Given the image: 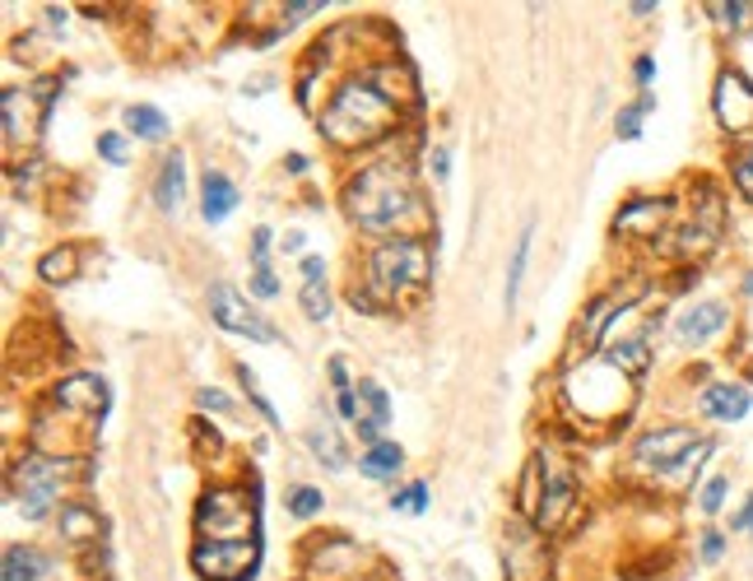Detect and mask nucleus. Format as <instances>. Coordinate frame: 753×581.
<instances>
[{
  "mask_svg": "<svg viewBox=\"0 0 753 581\" xmlns=\"http://www.w3.org/2000/svg\"><path fill=\"white\" fill-rule=\"evenodd\" d=\"M526 252H530V229L517 237V252H512V271H507V307H517L521 275H526Z\"/></svg>",
  "mask_w": 753,
  "mask_h": 581,
  "instance_id": "27",
  "label": "nucleus"
},
{
  "mask_svg": "<svg viewBox=\"0 0 753 581\" xmlns=\"http://www.w3.org/2000/svg\"><path fill=\"white\" fill-rule=\"evenodd\" d=\"M182 196H187V163H182V154H168L159 168V182H153V200H159L163 214H172L182 205Z\"/></svg>",
  "mask_w": 753,
  "mask_h": 581,
  "instance_id": "17",
  "label": "nucleus"
},
{
  "mask_svg": "<svg viewBox=\"0 0 753 581\" xmlns=\"http://www.w3.org/2000/svg\"><path fill=\"white\" fill-rule=\"evenodd\" d=\"M735 187H740L744 200H753V149H744L735 159Z\"/></svg>",
  "mask_w": 753,
  "mask_h": 581,
  "instance_id": "32",
  "label": "nucleus"
},
{
  "mask_svg": "<svg viewBox=\"0 0 753 581\" xmlns=\"http://www.w3.org/2000/svg\"><path fill=\"white\" fill-rule=\"evenodd\" d=\"M712 14H717V24L740 29V24H744V14H749V6H712Z\"/></svg>",
  "mask_w": 753,
  "mask_h": 581,
  "instance_id": "33",
  "label": "nucleus"
},
{
  "mask_svg": "<svg viewBox=\"0 0 753 581\" xmlns=\"http://www.w3.org/2000/svg\"><path fill=\"white\" fill-rule=\"evenodd\" d=\"M605 363H609L614 372H624V377H637V372H647V363H651V353H647V340H614V345L605 349Z\"/></svg>",
  "mask_w": 753,
  "mask_h": 581,
  "instance_id": "19",
  "label": "nucleus"
},
{
  "mask_svg": "<svg viewBox=\"0 0 753 581\" xmlns=\"http://www.w3.org/2000/svg\"><path fill=\"white\" fill-rule=\"evenodd\" d=\"M544 471H549V488H544V507H540V517H535L540 530H549V526L563 521V511L572 507V488H577L568 471H553L549 461H544Z\"/></svg>",
  "mask_w": 753,
  "mask_h": 581,
  "instance_id": "16",
  "label": "nucleus"
},
{
  "mask_svg": "<svg viewBox=\"0 0 753 581\" xmlns=\"http://www.w3.org/2000/svg\"><path fill=\"white\" fill-rule=\"evenodd\" d=\"M372 298H405L414 288H424L428 275H433V256L418 237H401V242H382V247L372 252Z\"/></svg>",
  "mask_w": 753,
  "mask_h": 581,
  "instance_id": "3",
  "label": "nucleus"
},
{
  "mask_svg": "<svg viewBox=\"0 0 753 581\" xmlns=\"http://www.w3.org/2000/svg\"><path fill=\"white\" fill-rule=\"evenodd\" d=\"M744 288H749V294H753V275H749V279H744Z\"/></svg>",
  "mask_w": 753,
  "mask_h": 581,
  "instance_id": "42",
  "label": "nucleus"
},
{
  "mask_svg": "<svg viewBox=\"0 0 753 581\" xmlns=\"http://www.w3.org/2000/svg\"><path fill=\"white\" fill-rule=\"evenodd\" d=\"M749 405H753L749 387H735V382H721V387H707V391H702V414H707V419L735 423V419L749 414Z\"/></svg>",
  "mask_w": 753,
  "mask_h": 581,
  "instance_id": "13",
  "label": "nucleus"
},
{
  "mask_svg": "<svg viewBox=\"0 0 753 581\" xmlns=\"http://www.w3.org/2000/svg\"><path fill=\"white\" fill-rule=\"evenodd\" d=\"M195 530L205 540H256V503L233 488H214L195 507Z\"/></svg>",
  "mask_w": 753,
  "mask_h": 581,
  "instance_id": "4",
  "label": "nucleus"
},
{
  "mask_svg": "<svg viewBox=\"0 0 753 581\" xmlns=\"http://www.w3.org/2000/svg\"><path fill=\"white\" fill-rule=\"evenodd\" d=\"M126 130L140 140H163L168 136V122L159 107H126Z\"/></svg>",
  "mask_w": 753,
  "mask_h": 581,
  "instance_id": "22",
  "label": "nucleus"
},
{
  "mask_svg": "<svg viewBox=\"0 0 753 581\" xmlns=\"http://www.w3.org/2000/svg\"><path fill=\"white\" fill-rule=\"evenodd\" d=\"M633 294H624V298H618V294H609V298H601V303H595L591 311H586V326H582V345H595V340H601V330L609 326V317H614V307H624Z\"/></svg>",
  "mask_w": 753,
  "mask_h": 581,
  "instance_id": "23",
  "label": "nucleus"
},
{
  "mask_svg": "<svg viewBox=\"0 0 753 581\" xmlns=\"http://www.w3.org/2000/svg\"><path fill=\"white\" fill-rule=\"evenodd\" d=\"M233 210H237V187L229 182L224 172H205V182H201V214H205V223H224Z\"/></svg>",
  "mask_w": 753,
  "mask_h": 581,
  "instance_id": "14",
  "label": "nucleus"
},
{
  "mask_svg": "<svg viewBox=\"0 0 753 581\" xmlns=\"http://www.w3.org/2000/svg\"><path fill=\"white\" fill-rule=\"evenodd\" d=\"M391 126H395V98L372 80H349L321 117V130L336 145H372Z\"/></svg>",
  "mask_w": 753,
  "mask_h": 581,
  "instance_id": "1",
  "label": "nucleus"
},
{
  "mask_svg": "<svg viewBox=\"0 0 753 581\" xmlns=\"http://www.w3.org/2000/svg\"><path fill=\"white\" fill-rule=\"evenodd\" d=\"M656 107V94H641L633 107H624L618 112V140H637L641 136V117Z\"/></svg>",
  "mask_w": 753,
  "mask_h": 581,
  "instance_id": "26",
  "label": "nucleus"
},
{
  "mask_svg": "<svg viewBox=\"0 0 753 581\" xmlns=\"http://www.w3.org/2000/svg\"><path fill=\"white\" fill-rule=\"evenodd\" d=\"M56 488H61V465L56 461H42L29 456L19 465V507H24L29 521H42L56 503Z\"/></svg>",
  "mask_w": 753,
  "mask_h": 581,
  "instance_id": "8",
  "label": "nucleus"
},
{
  "mask_svg": "<svg viewBox=\"0 0 753 581\" xmlns=\"http://www.w3.org/2000/svg\"><path fill=\"white\" fill-rule=\"evenodd\" d=\"M405 465V452L395 442H376V446H368L363 452V461H359V471L368 475V479H391L395 471Z\"/></svg>",
  "mask_w": 753,
  "mask_h": 581,
  "instance_id": "20",
  "label": "nucleus"
},
{
  "mask_svg": "<svg viewBox=\"0 0 753 581\" xmlns=\"http://www.w3.org/2000/svg\"><path fill=\"white\" fill-rule=\"evenodd\" d=\"M717 122L730 130V136H744L753 130V84L735 71H725L717 80Z\"/></svg>",
  "mask_w": 753,
  "mask_h": 581,
  "instance_id": "9",
  "label": "nucleus"
},
{
  "mask_svg": "<svg viewBox=\"0 0 753 581\" xmlns=\"http://www.w3.org/2000/svg\"><path fill=\"white\" fill-rule=\"evenodd\" d=\"M433 172L447 177V149H433Z\"/></svg>",
  "mask_w": 753,
  "mask_h": 581,
  "instance_id": "41",
  "label": "nucleus"
},
{
  "mask_svg": "<svg viewBox=\"0 0 753 581\" xmlns=\"http://www.w3.org/2000/svg\"><path fill=\"white\" fill-rule=\"evenodd\" d=\"M410 210H414V191L395 163H372L359 172V182L349 187V214L372 237L391 233Z\"/></svg>",
  "mask_w": 753,
  "mask_h": 581,
  "instance_id": "2",
  "label": "nucleus"
},
{
  "mask_svg": "<svg viewBox=\"0 0 753 581\" xmlns=\"http://www.w3.org/2000/svg\"><path fill=\"white\" fill-rule=\"evenodd\" d=\"M735 526H740V530H753V498L744 503V511H740V517H735Z\"/></svg>",
  "mask_w": 753,
  "mask_h": 581,
  "instance_id": "40",
  "label": "nucleus"
},
{
  "mask_svg": "<svg viewBox=\"0 0 753 581\" xmlns=\"http://www.w3.org/2000/svg\"><path fill=\"white\" fill-rule=\"evenodd\" d=\"M201 405H205V410H229V395H219V391H201Z\"/></svg>",
  "mask_w": 753,
  "mask_h": 581,
  "instance_id": "39",
  "label": "nucleus"
},
{
  "mask_svg": "<svg viewBox=\"0 0 753 581\" xmlns=\"http://www.w3.org/2000/svg\"><path fill=\"white\" fill-rule=\"evenodd\" d=\"M75 265H79V252H75V247H56V252L42 256L38 275H42V279H52V284H61V279H71V275H75Z\"/></svg>",
  "mask_w": 753,
  "mask_h": 581,
  "instance_id": "25",
  "label": "nucleus"
},
{
  "mask_svg": "<svg viewBox=\"0 0 753 581\" xmlns=\"http://www.w3.org/2000/svg\"><path fill=\"white\" fill-rule=\"evenodd\" d=\"M670 200H633L628 210H618L614 219V233H633V237H656L660 223L670 219Z\"/></svg>",
  "mask_w": 753,
  "mask_h": 581,
  "instance_id": "12",
  "label": "nucleus"
},
{
  "mask_svg": "<svg viewBox=\"0 0 753 581\" xmlns=\"http://www.w3.org/2000/svg\"><path fill=\"white\" fill-rule=\"evenodd\" d=\"M6 140L14 145L19 136H24V130H38L33 122L42 117V112H47V103H52V84L42 88V94H33V88H24V94H19V88H6Z\"/></svg>",
  "mask_w": 753,
  "mask_h": 581,
  "instance_id": "10",
  "label": "nucleus"
},
{
  "mask_svg": "<svg viewBox=\"0 0 753 581\" xmlns=\"http://www.w3.org/2000/svg\"><path fill=\"white\" fill-rule=\"evenodd\" d=\"M289 511H294V517H317V511H321V494H317V488H307V484H298L294 494H289Z\"/></svg>",
  "mask_w": 753,
  "mask_h": 581,
  "instance_id": "29",
  "label": "nucleus"
},
{
  "mask_svg": "<svg viewBox=\"0 0 753 581\" xmlns=\"http://www.w3.org/2000/svg\"><path fill=\"white\" fill-rule=\"evenodd\" d=\"M252 288H256L261 298H275V294H279V279L271 275V265H261V271L252 275Z\"/></svg>",
  "mask_w": 753,
  "mask_h": 581,
  "instance_id": "35",
  "label": "nucleus"
},
{
  "mask_svg": "<svg viewBox=\"0 0 753 581\" xmlns=\"http://www.w3.org/2000/svg\"><path fill=\"white\" fill-rule=\"evenodd\" d=\"M707 452H712V442L698 437L693 429H660L637 442V465L641 471H656V475H670V471L698 465Z\"/></svg>",
  "mask_w": 753,
  "mask_h": 581,
  "instance_id": "5",
  "label": "nucleus"
},
{
  "mask_svg": "<svg viewBox=\"0 0 753 581\" xmlns=\"http://www.w3.org/2000/svg\"><path fill=\"white\" fill-rule=\"evenodd\" d=\"M424 503H428V484H410L405 494H395V498H391V507H395V511H424Z\"/></svg>",
  "mask_w": 753,
  "mask_h": 581,
  "instance_id": "31",
  "label": "nucleus"
},
{
  "mask_svg": "<svg viewBox=\"0 0 753 581\" xmlns=\"http://www.w3.org/2000/svg\"><path fill=\"white\" fill-rule=\"evenodd\" d=\"M191 563L205 581H252L261 563V540H201Z\"/></svg>",
  "mask_w": 753,
  "mask_h": 581,
  "instance_id": "6",
  "label": "nucleus"
},
{
  "mask_svg": "<svg viewBox=\"0 0 753 581\" xmlns=\"http://www.w3.org/2000/svg\"><path fill=\"white\" fill-rule=\"evenodd\" d=\"M210 311H214V321L224 326V330H233V335H247V340H261V345L279 340V330L265 321L261 311H252L247 303H242V294H237L233 284H224V279L210 288Z\"/></svg>",
  "mask_w": 753,
  "mask_h": 581,
  "instance_id": "7",
  "label": "nucleus"
},
{
  "mask_svg": "<svg viewBox=\"0 0 753 581\" xmlns=\"http://www.w3.org/2000/svg\"><path fill=\"white\" fill-rule=\"evenodd\" d=\"M298 303H303V311H307V317H312V321H326V317H330V294H326V279H321V284H303Z\"/></svg>",
  "mask_w": 753,
  "mask_h": 581,
  "instance_id": "28",
  "label": "nucleus"
},
{
  "mask_svg": "<svg viewBox=\"0 0 753 581\" xmlns=\"http://www.w3.org/2000/svg\"><path fill=\"white\" fill-rule=\"evenodd\" d=\"M98 154L107 163H126V145H121V136H98Z\"/></svg>",
  "mask_w": 753,
  "mask_h": 581,
  "instance_id": "34",
  "label": "nucleus"
},
{
  "mask_svg": "<svg viewBox=\"0 0 753 581\" xmlns=\"http://www.w3.org/2000/svg\"><path fill=\"white\" fill-rule=\"evenodd\" d=\"M42 572H47V558L38 549H24V545L6 549V581H38Z\"/></svg>",
  "mask_w": 753,
  "mask_h": 581,
  "instance_id": "21",
  "label": "nucleus"
},
{
  "mask_svg": "<svg viewBox=\"0 0 753 581\" xmlns=\"http://www.w3.org/2000/svg\"><path fill=\"white\" fill-rule=\"evenodd\" d=\"M359 395H363V405H368V419H359V433H363L368 446H376V442H382L386 419H391V400H386L382 387H372V382H363Z\"/></svg>",
  "mask_w": 753,
  "mask_h": 581,
  "instance_id": "18",
  "label": "nucleus"
},
{
  "mask_svg": "<svg viewBox=\"0 0 753 581\" xmlns=\"http://www.w3.org/2000/svg\"><path fill=\"white\" fill-rule=\"evenodd\" d=\"M321 279H326L321 256H303V284H321Z\"/></svg>",
  "mask_w": 753,
  "mask_h": 581,
  "instance_id": "37",
  "label": "nucleus"
},
{
  "mask_svg": "<svg viewBox=\"0 0 753 581\" xmlns=\"http://www.w3.org/2000/svg\"><path fill=\"white\" fill-rule=\"evenodd\" d=\"M56 400H61V405H75L84 414L103 419V410H107V387L98 382V377H71V382H61Z\"/></svg>",
  "mask_w": 753,
  "mask_h": 581,
  "instance_id": "15",
  "label": "nucleus"
},
{
  "mask_svg": "<svg viewBox=\"0 0 753 581\" xmlns=\"http://www.w3.org/2000/svg\"><path fill=\"white\" fill-rule=\"evenodd\" d=\"M307 446H312V452L330 465V471H340V465H344V446H340V437H336V429H330V423H321V429L307 433Z\"/></svg>",
  "mask_w": 753,
  "mask_h": 581,
  "instance_id": "24",
  "label": "nucleus"
},
{
  "mask_svg": "<svg viewBox=\"0 0 753 581\" xmlns=\"http://www.w3.org/2000/svg\"><path fill=\"white\" fill-rule=\"evenodd\" d=\"M265 252H271V229H256L252 233V261H256V271L265 265Z\"/></svg>",
  "mask_w": 753,
  "mask_h": 581,
  "instance_id": "36",
  "label": "nucleus"
},
{
  "mask_svg": "<svg viewBox=\"0 0 753 581\" xmlns=\"http://www.w3.org/2000/svg\"><path fill=\"white\" fill-rule=\"evenodd\" d=\"M721 549H725V540H721L717 530H707V535H702V558H707V563H717Z\"/></svg>",
  "mask_w": 753,
  "mask_h": 581,
  "instance_id": "38",
  "label": "nucleus"
},
{
  "mask_svg": "<svg viewBox=\"0 0 753 581\" xmlns=\"http://www.w3.org/2000/svg\"><path fill=\"white\" fill-rule=\"evenodd\" d=\"M725 494H730V479L725 475H717V479H707V488H702V511H707V517H712V511H721L725 507Z\"/></svg>",
  "mask_w": 753,
  "mask_h": 581,
  "instance_id": "30",
  "label": "nucleus"
},
{
  "mask_svg": "<svg viewBox=\"0 0 753 581\" xmlns=\"http://www.w3.org/2000/svg\"><path fill=\"white\" fill-rule=\"evenodd\" d=\"M721 330H725V307L721 303H698L675 321V340L679 345H707Z\"/></svg>",
  "mask_w": 753,
  "mask_h": 581,
  "instance_id": "11",
  "label": "nucleus"
}]
</instances>
